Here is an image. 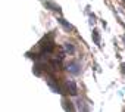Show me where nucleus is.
Instances as JSON below:
<instances>
[{
	"instance_id": "2",
	"label": "nucleus",
	"mask_w": 125,
	"mask_h": 112,
	"mask_svg": "<svg viewBox=\"0 0 125 112\" xmlns=\"http://www.w3.org/2000/svg\"><path fill=\"white\" fill-rule=\"evenodd\" d=\"M62 90L66 91V93L71 94V96H77V94H78V87H77L75 81H74V80H69V78L63 81V84H62Z\"/></svg>"
},
{
	"instance_id": "9",
	"label": "nucleus",
	"mask_w": 125,
	"mask_h": 112,
	"mask_svg": "<svg viewBox=\"0 0 125 112\" xmlns=\"http://www.w3.org/2000/svg\"><path fill=\"white\" fill-rule=\"evenodd\" d=\"M122 68H124V71H125V64H124V65H122Z\"/></svg>"
},
{
	"instance_id": "3",
	"label": "nucleus",
	"mask_w": 125,
	"mask_h": 112,
	"mask_svg": "<svg viewBox=\"0 0 125 112\" xmlns=\"http://www.w3.org/2000/svg\"><path fill=\"white\" fill-rule=\"evenodd\" d=\"M46 81H47V84H49V87L54 91V93H63V90H62V87H59V84H57V81L54 80V77L53 75H47V78H46Z\"/></svg>"
},
{
	"instance_id": "5",
	"label": "nucleus",
	"mask_w": 125,
	"mask_h": 112,
	"mask_svg": "<svg viewBox=\"0 0 125 112\" xmlns=\"http://www.w3.org/2000/svg\"><path fill=\"white\" fill-rule=\"evenodd\" d=\"M57 22H59V24H60L62 27H63L65 30H68V31H71V30H72V25H71V24H68V22H66L65 19H62V18H59V19H57Z\"/></svg>"
},
{
	"instance_id": "1",
	"label": "nucleus",
	"mask_w": 125,
	"mask_h": 112,
	"mask_svg": "<svg viewBox=\"0 0 125 112\" xmlns=\"http://www.w3.org/2000/svg\"><path fill=\"white\" fill-rule=\"evenodd\" d=\"M38 49H40V52L41 53H44V55H49V53H52V50L54 49V41H53V34H49V35H46L40 43H38Z\"/></svg>"
},
{
	"instance_id": "4",
	"label": "nucleus",
	"mask_w": 125,
	"mask_h": 112,
	"mask_svg": "<svg viewBox=\"0 0 125 112\" xmlns=\"http://www.w3.org/2000/svg\"><path fill=\"white\" fill-rule=\"evenodd\" d=\"M66 69H68V72H71V74H74V75H78V74L81 72L78 62H69V64L66 65Z\"/></svg>"
},
{
	"instance_id": "6",
	"label": "nucleus",
	"mask_w": 125,
	"mask_h": 112,
	"mask_svg": "<svg viewBox=\"0 0 125 112\" xmlns=\"http://www.w3.org/2000/svg\"><path fill=\"white\" fill-rule=\"evenodd\" d=\"M63 50H65L66 53H74V50H75V49H74L72 43H68V41H66V43L63 44Z\"/></svg>"
},
{
	"instance_id": "8",
	"label": "nucleus",
	"mask_w": 125,
	"mask_h": 112,
	"mask_svg": "<svg viewBox=\"0 0 125 112\" xmlns=\"http://www.w3.org/2000/svg\"><path fill=\"white\" fill-rule=\"evenodd\" d=\"M93 38H94V43L96 44H100V35H99V31L97 30L93 31Z\"/></svg>"
},
{
	"instance_id": "7",
	"label": "nucleus",
	"mask_w": 125,
	"mask_h": 112,
	"mask_svg": "<svg viewBox=\"0 0 125 112\" xmlns=\"http://www.w3.org/2000/svg\"><path fill=\"white\" fill-rule=\"evenodd\" d=\"M44 5H46V6H49V8H52L50 11H54V12H59V11H60V8H59V6H56V5H53L52 2H46Z\"/></svg>"
}]
</instances>
